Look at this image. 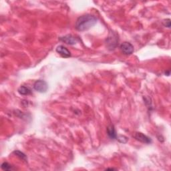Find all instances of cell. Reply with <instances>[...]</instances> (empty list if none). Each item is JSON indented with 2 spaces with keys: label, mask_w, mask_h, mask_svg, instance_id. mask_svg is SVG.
Returning <instances> with one entry per match:
<instances>
[{
  "label": "cell",
  "mask_w": 171,
  "mask_h": 171,
  "mask_svg": "<svg viewBox=\"0 0 171 171\" xmlns=\"http://www.w3.org/2000/svg\"><path fill=\"white\" fill-rule=\"evenodd\" d=\"M120 50L125 55H130L134 52V46L130 42H125L120 45Z\"/></svg>",
  "instance_id": "3"
},
{
  "label": "cell",
  "mask_w": 171,
  "mask_h": 171,
  "mask_svg": "<svg viewBox=\"0 0 171 171\" xmlns=\"http://www.w3.org/2000/svg\"><path fill=\"white\" fill-rule=\"evenodd\" d=\"M97 21L98 19L95 16L90 14L84 15L77 18L75 27L78 31H86L95 26L97 23Z\"/></svg>",
  "instance_id": "1"
},
{
  "label": "cell",
  "mask_w": 171,
  "mask_h": 171,
  "mask_svg": "<svg viewBox=\"0 0 171 171\" xmlns=\"http://www.w3.org/2000/svg\"><path fill=\"white\" fill-rule=\"evenodd\" d=\"M112 42H113L114 48H116L118 42V38H117V35L116 34H112V36H110L108 37V39H107V43H108L109 48H110Z\"/></svg>",
  "instance_id": "8"
},
{
  "label": "cell",
  "mask_w": 171,
  "mask_h": 171,
  "mask_svg": "<svg viewBox=\"0 0 171 171\" xmlns=\"http://www.w3.org/2000/svg\"><path fill=\"white\" fill-rule=\"evenodd\" d=\"M13 153L15 154L16 156H18L20 159L24 160V161H27V157L25 155V154H23V152H21L19 151H15L13 152Z\"/></svg>",
  "instance_id": "11"
},
{
  "label": "cell",
  "mask_w": 171,
  "mask_h": 171,
  "mask_svg": "<svg viewBox=\"0 0 171 171\" xmlns=\"http://www.w3.org/2000/svg\"><path fill=\"white\" fill-rule=\"evenodd\" d=\"M60 40L69 45L76 44L77 41H78L76 37H74L73 36H72V35H67V36L61 37L60 38Z\"/></svg>",
  "instance_id": "5"
},
{
  "label": "cell",
  "mask_w": 171,
  "mask_h": 171,
  "mask_svg": "<svg viewBox=\"0 0 171 171\" xmlns=\"http://www.w3.org/2000/svg\"><path fill=\"white\" fill-rule=\"evenodd\" d=\"M1 167L4 170H12L14 169V168L13 167V166L10 165L9 163L5 162L3 163L1 166Z\"/></svg>",
  "instance_id": "10"
},
{
  "label": "cell",
  "mask_w": 171,
  "mask_h": 171,
  "mask_svg": "<svg viewBox=\"0 0 171 171\" xmlns=\"http://www.w3.org/2000/svg\"><path fill=\"white\" fill-rule=\"evenodd\" d=\"M107 134H108L109 138H111L112 140H114V139L117 138L116 130H115L113 125H110L107 127Z\"/></svg>",
  "instance_id": "7"
},
{
  "label": "cell",
  "mask_w": 171,
  "mask_h": 171,
  "mask_svg": "<svg viewBox=\"0 0 171 171\" xmlns=\"http://www.w3.org/2000/svg\"><path fill=\"white\" fill-rule=\"evenodd\" d=\"M117 138H118V140L120 142H122V143H126V142L125 140H124V139H128L126 136H120L119 137L118 136H117Z\"/></svg>",
  "instance_id": "13"
},
{
  "label": "cell",
  "mask_w": 171,
  "mask_h": 171,
  "mask_svg": "<svg viewBox=\"0 0 171 171\" xmlns=\"http://www.w3.org/2000/svg\"><path fill=\"white\" fill-rule=\"evenodd\" d=\"M163 25H164L165 27L167 28H170V19H167V20H164L162 21Z\"/></svg>",
  "instance_id": "12"
},
{
  "label": "cell",
  "mask_w": 171,
  "mask_h": 171,
  "mask_svg": "<svg viewBox=\"0 0 171 171\" xmlns=\"http://www.w3.org/2000/svg\"><path fill=\"white\" fill-rule=\"evenodd\" d=\"M34 90L40 93H45L47 92L48 89V85L47 82L42 80H39L34 83Z\"/></svg>",
  "instance_id": "2"
},
{
  "label": "cell",
  "mask_w": 171,
  "mask_h": 171,
  "mask_svg": "<svg viewBox=\"0 0 171 171\" xmlns=\"http://www.w3.org/2000/svg\"><path fill=\"white\" fill-rule=\"evenodd\" d=\"M134 138L141 142L145 144H150L152 142L151 138L142 132H136L134 135Z\"/></svg>",
  "instance_id": "4"
},
{
  "label": "cell",
  "mask_w": 171,
  "mask_h": 171,
  "mask_svg": "<svg viewBox=\"0 0 171 171\" xmlns=\"http://www.w3.org/2000/svg\"><path fill=\"white\" fill-rule=\"evenodd\" d=\"M56 52L63 58H69L71 56V53L64 45H58L56 48Z\"/></svg>",
  "instance_id": "6"
},
{
  "label": "cell",
  "mask_w": 171,
  "mask_h": 171,
  "mask_svg": "<svg viewBox=\"0 0 171 171\" xmlns=\"http://www.w3.org/2000/svg\"><path fill=\"white\" fill-rule=\"evenodd\" d=\"M18 92L21 95H29L31 94V91L29 88L26 86H20L18 88Z\"/></svg>",
  "instance_id": "9"
},
{
  "label": "cell",
  "mask_w": 171,
  "mask_h": 171,
  "mask_svg": "<svg viewBox=\"0 0 171 171\" xmlns=\"http://www.w3.org/2000/svg\"><path fill=\"white\" fill-rule=\"evenodd\" d=\"M106 170H116V169H115V168H107Z\"/></svg>",
  "instance_id": "14"
}]
</instances>
